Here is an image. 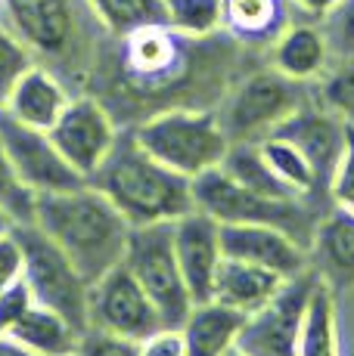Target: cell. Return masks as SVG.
I'll use <instances>...</instances> for the list:
<instances>
[{"label": "cell", "mask_w": 354, "mask_h": 356, "mask_svg": "<svg viewBox=\"0 0 354 356\" xmlns=\"http://www.w3.org/2000/svg\"><path fill=\"white\" fill-rule=\"evenodd\" d=\"M0 22L72 90L91 81L109 38L87 0H0Z\"/></svg>", "instance_id": "cell-1"}, {"label": "cell", "mask_w": 354, "mask_h": 356, "mask_svg": "<svg viewBox=\"0 0 354 356\" xmlns=\"http://www.w3.org/2000/svg\"><path fill=\"white\" fill-rule=\"evenodd\" d=\"M35 227L78 266L87 282H97L121 264L131 223L91 183L63 193L35 195Z\"/></svg>", "instance_id": "cell-2"}, {"label": "cell", "mask_w": 354, "mask_h": 356, "mask_svg": "<svg viewBox=\"0 0 354 356\" xmlns=\"http://www.w3.org/2000/svg\"><path fill=\"white\" fill-rule=\"evenodd\" d=\"M87 183L100 189L131 227L174 223L196 208L187 177L155 161L137 143L131 127L118 130L109 155Z\"/></svg>", "instance_id": "cell-3"}, {"label": "cell", "mask_w": 354, "mask_h": 356, "mask_svg": "<svg viewBox=\"0 0 354 356\" xmlns=\"http://www.w3.org/2000/svg\"><path fill=\"white\" fill-rule=\"evenodd\" d=\"M131 130L137 136V143L155 161L177 170L187 180L217 168L230 146L215 108H196V106L159 108V112L143 118Z\"/></svg>", "instance_id": "cell-4"}, {"label": "cell", "mask_w": 354, "mask_h": 356, "mask_svg": "<svg viewBox=\"0 0 354 356\" xmlns=\"http://www.w3.org/2000/svg\"><path fill=\"white\" fill-rule=\"evenodd\" d=\"M206 38H187L171 25H146L125 38H106L103 50L112 56L115 74L128 90L159 97L190 78Z\"/></svg>", "instance_id": "cell-5"}, {"label": "cell", "mask_w": 354, "mask_h": 356, "mask_svg": "<svg viewBox=\"0 0 354 356\" xmlns=\"http://www.w3.org/2000/svg\"><path fill=\"white\" fill-rule=\"evenodd\" d=\"M193 186V204L215 217L217 223H261V227L283 229L298 245L311 248V238L317 229V208L314 198H270L258 195L252 189L230 180L221 168H212L206 174L190 180Z\"/></svg>", "instance_id": "cell-6"}, {"label": "cell", "mask_w": 354, "mask_h": 356, "mask_svg": "<svg viewBox=\"0 0 354 356\" xmlns=\"http://www.w3.org/2000/svg\"><path fill=\"white\" fill-rule=\"evenodd\" d=\"M311 93L314 84L292 81L274 65H264L230 87L217 108V121L230 143H258L289 118Z\"/></svg>", "instance_id": "cell-7"}, {"label": "cell", "mask_w": 354, "mask_h": 356, "mask_svg": "<svg viewBox=\"0 0 354 356\" xmlns=\"http://www.w3.org/2000/svg\"><path fill=\"white\" fill-rule=\"evenodd\" d=\"M13 236L22 248V282L29 285L31 300L59 313L72 328L84 334L91 328L87 319L91 282L35 223H13Z\"/></svg>", "instance_id": "cell-8"}, {"label": "cell", "mask_w": 354, "mask_h": 356, "mask_svg": "<svg viewBox=\"0 0 354 356\" xmlns=\"http://www.w3.org/2000/svg\"><path fill=\"white\" fill-rule=\"evenodd\" d=\"M121 266L140 282V289L155 304L162 323L168 328H180L193 310V298L187 291L183 273L174 257L171 223H149V227H131L125 245Z\"/></svg>", "instance_id": "cell-9"}, {"label": "cell", "mask_w": 354, "mask_h": 356, "mask_svg": "<svg viewBox=\"0 0 354 356\" xmlns=\"http://www.w3.org/2000/svg\"><path fill=\"white\" fill-rule=\"evenodd\" d=\"M314 282V270L286 279L283 289L261 310L243 319L233 350L240 356H298V334H302L305 307H308Z\"/></svg>", "instance_id": "cell-10"}, {"label": "cell", "mask_w": 354, "mask_h": 356, "mask_svg": "<svg viewBox=\"0 0 354 356\" xmlns=\"http://www.w3.org/2000/svg\"><path fill=\"white\" fill-rule=\"evenodd\" d=\"M87 319H91V328L137 341V344L143 338H149L153 332L165 328L155 304L149 300V294L140 289V282L121 264L112 266L97 282H91Z\"/></svg>", "instance_id": "cell-11"}, {"label": "cell", "mask_w": 354, "mask_h": 356, "mask_svg": "<svg viewBox=\"0 0 354 356\" xmlns=\"http://www.w3.org/2000/svg\"><path fill=\"white\" fill-rule=\"evenodd\" d=\"M0 149H3L6 161L13 164L16 177L22 180V186H29L35 195L63 193V189H75L87 183L59 155L47 130L22 124L3 108H0Z\"/></svg>", "instance_id": "cell-12"}, {"label": "cell", "mask_w": 354, "mask_h": 356, "mask_svg": "<svg viewBox=\"0 0 354 356\" xmlns=\"http://www.w3.org/2000/svg\"><path fill=\"white\" fill-rule=\"evenodd\" d=\"M47 134H50L53 146L59 149V155L84 180H91L93 170L103 164L109 149H112L118 127H115L109 106H103L93 93H75Z\"/></svg>", "instance_id": "cell-13"}, {"label": "cell", "mask_w": 354, "mask_h": 356, "mask_svg": "<svg viewBox=\"0 0 354 356\" xmlns=\"http://www.w3.org/2000/svg\"><path fill=\"white\" fill-rule=\"evenodd\" d=\"M348 134H351V124H345L336 112H330V108L317 99V93H311V97L286 121H280L268 136H280V140L292 143V146L308 159L311 170H314V177H317L320 193L326 195L332 174H336L339 161H342L345 146H348Z\"/></svg>", "instance_id": "cell-14"}, {"label": "cell", "mask_w": 354, "mask_h": 356, "mask_svg": "<svg viewBox=\"0 0 354 356\" xmlns=\"http://www.w3.org/2000/svg\"><path fill=\"white\" fill-rule=\"evenodd\" d=\"M171 242H174L177 266L183 273V282H187L193 304L212 300L217 266L224 260L221 223L215 217H208L206 211L193 208L171 223Z\"/></svg>", "instance_id": "cell-15"}, {"label": "cell", "mask_w": 354, "mask_h": 356, "mask_svg": "<svg viewBox=\"0 0 354 356\" xmlns=\"http://www.w3.org/2000/svg\"><path fill=\"white\" fill-rule=\"evenodd\" d=\"M221 251L224 257L264 266L283 279H295L311 270V251L305 245L283 229L261 223H221Z\"/></svg>", "instance_id": "cell-16"}, {"label": "cell", "mask_w": 354, "mask_h": 356, "mask_svg": "<svg viewBox=\"0 0 354 356\" xmlns=\"http://www.w3.org/2000/svg\"><path fill=\"white\" fill-rule=\"evenodd\" d=\"M221 31L243 50L268 53L298 16L292 0H221Z\"/></svg>", "instance_id": "cell-17"}, {"label": "cell", "mask_w": 354, "mask_h": 356, "mask_svg": "<svg viewBox=\"0 0 354 356\" xmlns=\"http://www.w3.org/2000/svg\"><path fill=\"white\" fill-rule=\"evenodd\" d=\"M311 270L330 285L342 291L354 285V214L342 208L326 211L317 220L311 238Z\"/></svg>", "instance_id": "cell-18"}, {"label": "cell", "mask_w": 354, "mask_h": 356, "mask_svg": "<svg viewBox=\"0 0 354 356\" xmlns=\"http://www.w3.org/2000/svg\"><path fill=\"white\" fill-rule=\"evenodd\" d=\"M72 97H75V90L56 72H50V68L35 63L22 78H19V84L13 87L3 112H10L13 118L29 124V127L50 130L56 124L59 115H63V108L69 106Z\"/></svg>", "instance_id": "cell-19"}, {"label": "cell", "mask_w": 354, "mask_h": 356, "mask_svg": "<svg viewBox=\"0 0 354 356\" xmlns=\"http://www.w3.org/2000/svg\"><path fill=\"white\" fill-rule=\"evenodd\" d=\"M330 59L332 53L326 44V34L314 19H295L268 50V65H274L286 78L302 81V84H314L326 72Z\"/></svg>", "instance_id": "cell-20"}, {"label": "cell", "mask_w": 354, "mask_h": 356, "mask_svg": "<svg viewBox=\"0 0 354 356\" xmlns=\"http://www.w3.org/2000/svg\"><path fill=\"white\" fill-rule=\"evenodd\" d=\"M283 282H286L283 276L264 270V266L224 257L221 266H217V276H215L212 300H217V304L230 307V310H240V313H246L249 316V313L261 310V307L283 289Z\"/></svg>", "instance_id": "cell-21"}, {"label": "cell", "mask_w": 354, "mask_h": 356, "mask_svg": "<svg viewBox=\"0 0 354 356\" xmlns=\"http://www.w3.org/2000/svg\"><path fill=\"white\" fill-rule=\"evenodd\" d=\"M243 319H246V313L230 310L217 300L193 304L187 323L180 325L183 356H230Z\"/></svg>", "instance_id": "cell-22"}, {"label": "cell", "mask_w": 354, "mask_h": 356, "mask_svg": "<svg viewBox=\"0 0 354 356\" xmlns=\"http://www.w3.org/2000/svg\"><path fill=\"white\" fill-rule=\"evenodd\" d=\"M6 334L38 356L75 353L78 350V341H81L78 328H72L59 313L47 310V307H38V304H31L29 310L13 323V328Z\"/></svg>", "instance_id": "cell-23"}, {"label": "cell", "mask_w": 354, "mask_h": 356, "mask_svg": "<svg viewBox=\"0 0 354 356\" xmlns=\"http://www.w3.org/2000/svg\"><path fill=\"white\" fill-rule=\"evenodd\" d=\"M298 356H342L339 353V319L336 294L317 276L305 307L302 334H298Z\"/></svg>", "instance_id": "cell-24"}, {"label": "cell", "mask_w": 354, "mask_h": 356, "mask_svg": "<svg viewBox=\"0 0 354 356\" xmlns=\"http://www.w3.org/2000/svg\"><path fill=\"white\" fill-rule=\"evenodd\" d=\"M230 180H236L240 186L252 189L258 195H270V198H302L289 183H283L280 177L274 174L268 161H264L258 143H230L224 161L217 164ZM308 198V195H305Z\"/></svg>", "instance_id": "cell-25"}, {"label": "cell", "mask_w": 354, "mask_h": 356, "mask_svg": "<svg viewBox=\"0 0 354 356\" xmlns=\"http://www.w3.org/2000/svg\"><path fill=\"white\" fill-rule=\"evenodd\" d=\"M87 3L109 38H125L146 25H168L165 0H87Z\"/></svg>", "instance_id": "cell-26"}, {"label": "cell", "mask_w": 354, "mask_h": 356, "mask_svg": "<svg viewBox=\"0 0 354 356\" xmlns=\"http://www.w3.org/2000/svg\"><path fill=\"white\" fill-rule=\"evenodd\" d=\"M258 149H261L264 161L274 168V174L280 177L283 183H289L298 195H308V198L323 195L320 186H317V177H314V170H311L308 159H305L292 143L280 140V136H264V140H258Z\"/></svg>", "instance_id": "cell-27"}, {"label": "cell", "mask_w": 354, "mask_h": 356, "mask_svg": "<svg viewBox=\"0 0 354 356\" xmlns=\"http://www.w3.org/2000/svg\"><path fill=\"white\" fill-rule=\"evenodd\" d=\"M314 93L330 112L354 127V53L330 59L326 72L314 81Z\"/></svg>", "instance_id": "cell-28"}, {"label": "cell", "mask_w": 354, "mask_h": 356, "mask_svg": "<svg viewBox=\"0 0 354 356\" xmlns=\"http://www.w3.org/2000/svg\"><path fill=\"white\" fill-rule=\"evenodd\" d=\"M168 25L187 38H212L221 31V0H165Z\"/></svg>", "instance_id": "cell-29"}, {"label": "cell", "mask_w": 354, "mask_h": 356, "mask_svg": "<svg viewBox=\"0 0 354 356\" xmlns=\"http://www.w3.org/2000/svg\"><path fill=\"white\" fill-rule=\"evenodd\" d=\"M31 65H35L31 50L10 29H6L3 22H0V108L6 106L13 87L19 84V78H22Z\"/></svg>", "instance_id": "cell-30"}, {"label": "cell", "mask_w": 354, "mask_h": 356, "mask_svg": "<svg viewBox=\"0 0 354 356\" xmlns=\"http://www.w3.org/2000/svg\"><path fill=\"white\" fill-rule=\"evenodd\" d=\"M0 208L10 214L13 223H31L35 220V193L22 186L16 177L13 164L6 161L3 149H0Z\"/></svg>", "instance_id": "cell-31"}, {"label": "cell", "mask_w": 354, "mask_h": 356, "mask_svg": "<svg viewBox=\"0 0 354 356\" xmlns=\"http://www.w3.org/2000/svg\"><path fill=\"white\" fill-rule=\"evenodd\" d=\"M332 56H351L354 53V0H339L336 10L320 19Z\"/></svg>", "instance_id": "cell-32"}, {"label": "cell", "mask_w": 354, "mask_h": 356, "mask_svg": "<svg viewBox=\"0 0 354 356\" xmlns=\"http://www.w3.org/2000/svg\"><path fill=\"white\" fill-rule=\"evenodd\" d=\"M326 195H330L332 208H342V211H351L354 214V127L348 134V146H345L342 161H339L336 174H332Z\"/></svg>", "instance_id": "cell-33"}, {"label": "cell", "mask_w": 354, "mask_h": 356, "mask_svg": "<svg viewBox=\"0 0 354 356\" xmlns=\"http://www.w3.org/2000/svg\"><path fill=\"white\" fill-rule=\"evenodd\" d=\"M78 353L81 356H140V344L118 338V334L100 332V328H87L78 341Z\"/></svg>", "instance_id": "cell-34"}, {"label": "cell", "mask_w": 354, "mask_h": 356, "mask_svg": "<svg viewBox=\"0 0 354 356\" xmlns=\"http://www.w3.org/2000/svg\"><path fill=\"white\" fill-rule=\"evenodd\" d=\"M35 304L29 294V285L19 279V282H13L10 289L0 291V334H6L13 328V323H16L19 316H22L29 307Z\"/></svg>", "instance_id": "cell-35"}, {"label": "cell", "mask_w": 354, "mask_h": 356, "mask_svg": "<svg viewBox=\"0 0 354 356\" xmlns=\"http://www.w3.org/2000/svg\"><path fill=\"white\" fill-rule=\"evenodd\" d=\"M19 279H22V248L10 229L6 236H0V291L10 289Z\"/></svg>", "instance_id": "cell-36"}, {"label": "cell", "mask_w": 354, "mask_h": 356, "mask_svg": "<svg viewBox=\"0 0 354 356\" xmlns=\"http://www.w3.org/2000/svg\"><path fill=\"white\" fill-rule=\"evenodd\" d=\"M140 356H183V334L180 328H159L149 338L140 341Z\"/></svg>", "instance_id": "cell-37"}, {"label": "cell", "mask_w": 354, "mask_h": 356, "mask_svg": "<svg viewBox=\"0 0 354 356\" xmlns=\"http://www.w3.org/2000/svg\"><path fill=\"white\" fill-rule=\"evenodd\" d=\"M292 3H295V10L302 19H314V22H320L326 13L336 10L339 0H292Z\"/></svg>", "instance_id": "cell-38"}, {"label": "cell", "mask_w": 354, "mask_h": 356, "mask_svg": "<svg viewBox=\"0 0 354 356\" xmlns=\"http://www.w3.org/2000/svg\"><path fill=\"white\" fill-rule=\"evenodd\" d=\"M0 356H38V353H31L19 341H13L10 334H0Z\"/></svg>", "instance_id": "cell-39"}, {"label": "cell", "mask_w": 354, "mask_h": 356, "mask_svg": "<svg viewBox=\"0 0 354 356\" xmlns=\"http://www.w3.org/2000/svg\"><path fill=\"white\" fill-rule=\"evenodd\" d=\"M13 229V220H10V214H6L3 208H0V236H6V232Z\"/></svg>", "instance_id": "cell-40"}, {"label": "cell", "mask_w": 354, "mask_h": 356, "mask_svg": "<svg viewBox=\"0 0 354 356\" xmlns=\"http://www.w3.org/2000/svg\"><path fill=\"white\" fill-rule=\"evenodd\" d=\"M66 356H81V353H78V350H75V353H66Z\"/></svg>", "instance_id": "cell-41"}, {"label": "cell", "mask_w": 354, "mask_h": 356, "mask_svg": "<svg viewBox=\"0 0 354 356\" xmlns=\"http://www.w3.org/2000/svg\"><path fill=\"white\" fill-rule=\"evenodd\" d=\"M230 356H240V353H236V350H230Z\"/></svg>", "instance_id": "cell-42"}]
</instances>
